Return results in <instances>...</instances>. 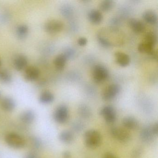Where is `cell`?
Returning a JSON list of instances; mask_svg holds the SVG:
<instances>
[{
    "label": "cell",
    "instance_id": "cell-7",
    "mask_svg": "<svg viewBox=\"0 0 158 158\" xmlns=\"http://www.w3.org/2000/svg\"><path fill=\"white\" fill-rule=\"evenodd\" d=\"M120 91L119 85L116 84L110 85L103 91L102 98L104 100L111 101L114 99L119 94Z\"/></svg>",
    "mask_w": 158,
    "mask_h": 158
},
{
    "label": "cell",
    "instance_id": "cell-22",
    "mask_svg": "<svg viewBox=\"0 0 158 158\" xmlns=\"http://www.w3.org/2000/svg\"><path fill=\"white\" fill-rule=\"evenodd\" d=\"M54 96L50 91H45L42 92L39 97V100L43 104H49L54 101Z\"/></svg>",
    "mask_w": 158,
    "mask_h": 158
},
{
    "label": "cell",
    "instance_id": "cell-9",
    "mask_svg": "<svg viewBox=\"0 0 158 158\" xmlns=\"http://www.w3.org/2000/svg\"><path fill=\"white\" fill-rule=\"evenodd\" d=\"M140 138L143 142L149 143L154 138V135L152 128V126L146 125L143 127L140 132Z\"/></svg>",
    "mask_w": 158,
    "mask_h": 158
},
{
    "label": "cell",
    "instance_id": "cell-36",
    "mask_svg": "<svg viewBox=\"0 0 158 158\" xmlns=\"http://www.w3.org/2000/svg\"><path fill=\"white\" fill-rule=\"evenodd\" d=\"M62 157L63 158H72V155L70 152L66 151L63 153Z\"/></svg>",
    "mask_w": 158,
    "mask_h": 158
},
{
    "label": "cell",
    "instance_id": "cell-19",
    "mask_svg": "<svg viewBox=\"0 0 158 158\" xmlns=\"http://www.w3.org/2000/svg\"><path fill=\"white\" fill-rule=\"evenodd\" d=\"M88 18L92 23L98 24L102 21V15L98 10H92L89 13Z\"/></svg>",
    "mask_w": 158,
    "mask_h": 158
},
{
    "label": "cell",
    "instance_id": "cell-31",
    "mask_svg": "<svg viewBox=\"0 0 158 158\" xmlns=\"http://www.w3.org/2000/svg\"><path fill=\"white\" fill-rule=\"evenodd\" d=\"M98 40L100 44L103 46V47L105 48H108V47H110L111 44L110 42L107 40L106 39L102 37H98Z\"/></svg>",
    "mask_w": 158,
    "mask_h": 158
},
{
    "label": "cell",
    "instance_id": "cell-12",
    "mask_svg": "<svg viewBox=\"0 0 158 158\" xmlns=\"http://www.w3.org/2000/svg\"><path fill=\"white\" fill-rule=\"evenodd\" d=\"M123 126L125 128L130 130H135L139 127V122L135 117L127 116L123 119L122 122Z\"/></svg>",
    "mask_w": 158,
    "mask_h": 158
},
{
    "label": "cell",
    "instance_id": "cell-25",
    "mask_svg": "<svg viewBox=\"0 0 158 158\" xmlns=\"http://www.w3.org/2000/svg\"><path fill=\"white\" fill-rule=\"evenodd\" d=\"M28 32V27L26 25L21 24L16 28V34L19 38L25 37Z\"/></svg>",
    "mask_w": 158,
    "mask_h": 158
},
{
    "label": "cell",
    "instance_id": "cell-14",
    "mask_svg": "<svg viewBox=\"0 0 158 158\" xmlns=\"http://www.w3.org/2000/svg\"><path fill=\"white\" fill-rule=\"evenodd\" d=\"M114 56L116 63L120 66L125 67L129 64L130 59L127 54L123 52H117Z\"/></svg>",
    "mask_w": 158,
    "mask_h": 158
},
{
    "label": "cell",
    "instance_id": "cell-34",
    "mask_svg": "<svg viewBox=\"0 0 158 158\" xmlns=\"http://www.w3.org/2000/svg\"><path fill=\"white\" fill-rule=\"evenodd\" d=\"M24 158H39L38 157V156L35 154V153H34V152H29V153H27V154H26L25 157Z\"/></svg>",
    "mask_w": 158,
    "mask_h": 158
},
{
    "label": "cell",
    "instance_id": "cell-24",
    "mask_svg": "<svg viewBox=\"0 0 158 158\" xmlns=\"http://www.w3.org/2000/svg\"><path fill=\"white\" fill-rule=\"evenodd\" d=\"M12 80V76L9 71L4 69L0 70V82L4 84H8Z\"/></svg>",
    "mask_w": 158,
    "mask_h": 158
},
{
    "label": "cell",
    "instance_id": "cell-28",
    "mask_svg": "<svg viewBox=\"0 0 158 158\" xmlns=\"http://www.w3.org/2000/svg\"><path fill=\"white\" fill-rule=\"evenodd\" d=\"M144 41L154 46L157 42V37L154 33L149 32L145 36Z\"/></svg>",
    "mask_w": 158,
    "mask_h": 158
},
{
    "label": "cell",
    "instance_id": "cell-13",
    "mask_svg": "<svg viewBox=\"0 0 158 158\" xmlns=\"http://www.w3.org/2000/svg\"><path fill=\"white\" fill-rule=\"evenodd\" d=\"M35 112L31 110H27L23 112L20 115V120L23 123L30 124L35 119Z\"/></svg>",
    "mask_w": 158,
    "mask_h": 158
},
{
    "label": "cell",
    "instance_id": "cell-1",
    "mask_svg": "<svg viewBox=\"0 0 158 158\" xmlns=\"http://www.w3.org/2000/svg\"><path fill=\"white\" fill-rule=\"evenodd\" d=\"M84 140L85 144L88 148H96L101 143V135L98 131L95 129H90L84 134Z\"/></svg>",
    "mask_w": 158,
    "mask_h": 158
},
{
    "label": "cell",
    "instance_id": "cell-37",
    "mask_svg": "<svg viewBox=\"0 0 158 158\" xmlns=\"http://www.w3.org/2000/svg\"><path fill=\"white\" fill-rule=\"evenodd\" d=\"M1 93H0V99H1Z\"/></svg>",
    "mask_w": 158,
    "mask_h": 158
},
{
    "label": "cell",
    "instance_id": "cell-11",
    "mask_svg": "<svg viewBox=\"0 0 158 158\" xmlns=\"http://www.w3.org/2000/svg\"><path fill=\"white\" fill-rule=\"evenodd\" d=\"M1 107L4 111H12L15 107V101L10 97H5L1 102Z\"/></svg>",
    "mask_w": 158,
    "mask_h": 158
},
{
    "label": "cell",
    "instance_id": "cell-3",
    "mask_svg": "<svg viewBox=\"0 0 158 158\" xmlns=\"http://www.w3.org/2000/svg\"><path fill=\"white\" fill-rule=\"evenodd\" d=\"M69 118V110L67 106L61 105L58 106L54 111L53 118L55 122L59 124L66 123Z\"/></svg>",
    "mask_w": 158,
    "mask_h": 158
},
{
    "label": "cell",
    "instance_id": "cell-21",
    "mask_svg": "<svg viewBox=\"0 0 158 158\" xmlns=\"http://www.w3.org/2000/svg\"><path fill=\"white\" fill-rule=\"evenodd\" d=\"M77 112L79 116L84 119H89L92 115V112L90 108L85 104H82L79 106Z\"/></svg>",
    "mask_w": 158,
    "mask_h": 158
},
{
    "label": "cell",
    "instance_id": "cell-23",
    "mask_svg": "<svg viewBox=\"0 0 158 158\" xmlns=\"http://www.w3.org/2000/svg\"><path fill=\"white\" fill-rule=\"evenodd\" d=\"M67 58L64 54H60L56 56L54 60V64L58 70H62L66 64Z\"/></svg>",
    "mask_w": 158,
    "mask_h": 158
},
{
    "label": "cell",
    "instance_id": "cell-30",
    "mask_svg": "<svg viewBox=\"0 0 158 158\" xmlns=\"http://www.w3.org/2000/svg\"><path fill=\"white\" fill-rule=\"evenodd\" d=\"M143 152V149L141 148H135L133 150L131 153L132 158H140Z\"/></svg>",
    "mask_w": 158,
    "mask_h": 158
},
{
    "label": "cell",
    "instance_id": "cell-8",
    "mask_svg": "<svg viewBox=\"0 0 158 158\" xmlns=\"http://www.w3.org/2000/svg\"><path fill=\"white\" fill-rule=\"evenodd\" d=\"M63 27L62 22L58 20H51L45 23L44 28L46 32L50 34H55L61 31Z\"/></svg>",
    "mask_w": 158,
    "mask_h": 158
},
{
    "label": "cell",
    "instance_id": "cell-16",
    "mask_svg": "<svg viewBox=\"0 0 158 158\" xmlns=\"http://www.w3.org/2000/svg\"><path fill=\"white\" fill-rule=\"evenodd\" d=\"M28 60L25 55H19L15 59L14 65L16 70L21 71L23 70L27 65Z\"/></svg>",
    "mask_w": 158,
    "mask_h": 158
},
{
    "label": "cell",
    "instance_id": "cell-32",
    "mask_svg": "<svg viewBox=\"0 0 158 158\" xmlns=\"http://www.w3.org/2000/svg\"><path fill=\"white\" fill-rule=\"evenodd\" d=\"M152 132L155 136H157L158 134V123L156 122L152 126Z\"/></svg>",
    "mask_w": 158,
    "mask_h": 158
},
{
    "label": "cell",
    "instance_id": "cell-15",
    "mask_svg": "<svg viewBox=\"0 0 158 158\" xmlns=\"http://www.w3.org/2000/svg\"><path fill=\"white\" fill-rule=\"evenodd\" d=\"M129 25L131 29L135 33H142L145 29L144 24L138 19H130L129 21Z\"/></svg>",
    "mask_w": 158,
    "mask_h": 158
},
{
    "label": "cell",
    "instance_id": "cell-38",
    "mask_svg": "<svg viewBox=\"0 0 158 158\" xmlns=\"http://www.w3.org/2000/svg\"><path fill=\"white\" fill-rule=\"evenodd\" d=\"M1 60H0V65H1Z\"/></svg>",
    "mask_w": 158,
    "mask_h": 158
},
{
    "label": "cell",
    "instance_id": "cell-26",
    "mask_svg": "<svg viewBox=\"0 0 158 158\" xmlns=\"http://www.w3.org/2000/svg\"><path fill=\"white\" fill-rule=\"evenodd\" d=\"M114 5V2L112 1L106 0L102 2L100 5L101 10L103 11H108L112 9Z\"/></svg>",
    "mask_w": 158,
    "mask_h": 158
},
{
    "label": "cell",
    "instance_id": "cell-35",
    "mask_svg": "<svg viewBox=\"0 0 158 158\" xmlns=\"http://www.w3.org/2000/svg\"><path fill=\"white\" fill-rule=\"evenodd\" d=\"M103 158H117L113 153L108 152L105 153L103 156Z\"/></svg>",
    "mask_w": 158,
    "mask_h": 158
},
{
    "label": "cell",
    "instance_id": "cell-4",
    "mask_svg": "<svg viewBox=\"0 0 158 158\" xmlns=\"http://www.w3.org/2000/svg\"><path fill=\"white\" fill-rule=\"evenodd\" d=\"M110 134L113 137L120 142H127L131 138V135L127 130L118 127H112Z\"/></svg>",
    "mask_w": 158,
    "mask_h": 158
},
{
    "label": "cell",
    "instance_id": "cell-2",
    "mask_svg": "<svg viewBox=\"0 0 158 158\" xmlns=\"http://www.w3.org/2000/svg\"><path fill=\"white\" fill-rule=\"evenodd\" d=\"M5 140L7 145L13 148H23L26 145V141L24 139L15 133H10L7 134L5 137Z\"/></svg>",
    "mask_w": 158,
    "mask_h": 158
},
{
    "label": "cell",
    "instance_id": "cell-27",
    "mask_svg": "<svg viewBox=\"0 0 158 158\" xmlns=\"http://www.w3.org/2000/svg\"><path fill=\"white\" fill-rule=\"evenodd\" d=\"M85 127L84 123L79 121H74L73 122L71 126L73 131L76 133H79L83 131V129L85 128Z\"/></svg>",
    "mask_w": 158,
    "mask_h": 158
},
{
    "label": "cell",
    "instance_id": "cell-18",
    "mask_svg": "<svg viewBox=\"0 0 158 158\" xmlns=\"http://www.w3.org/2000/svg\"><path fill=\"white\" fill-rule=\"evenodd\" d=\"M154 46L147 42L143 41L138 47V50L140 53L153 55L154 54Z\"/></svg>",
    "mask_w": 158,
    "mask_h": 158
},
{
    "label": "cell",
    "instance_id": "cell-10",
    "mask_svg": "<svg viewBox=\"0 0 158 158\" xmlns=\"http://www.w3.org/2000/svg\"><path fill=\"white\" fill-rule=\"evenodd\" d=\"M40 75V71L35 66H29L26 69L24 74L25 79L28 81H33L37 79Z\"/></svg>",
    "mask_w": 158,
    "mask_h": 158
},
{
    "label": "cell",
    "instance_id": "cell-20",
    "mask_svg": "<svg viewBox=\"0 0 158 158\" xmlns=\"http://www.w3.org/2000/svg\"><path fill=\"white\" fill-rule=\"evenodd\" d=\"M143 19L145 22L150 24L154 25L157 23V15L155 12L152 10H148L145 12L142 15Z\"/></svg>",
    "mask_w": 158,
    "mask_h": 158
},
{
    "label": "cell",
    "instance_id": "cell-5",
    "mask_svg": "<svg viewBox=\"0 0 158 158\" xmlns=\"http://www.w3.org/2000/svg\"><path fill=\"white\" fill-rule=\"evenodd\" d=\"M92 75L95 81L101 83L107 79L109 75V72L105 66L102 64H97L93 69Z\"/></svg>",
    "mask_w": 158,
    "mask_h": 158
},
{
    "label": "cell",
    "instance_id": "cell-6",
    "mask_svg": "<svg viewBox=\"0 0 158 158\" xmlns=\"http://www.w3.org/2000/svg\"><path fill=\"white\" fill-rule=\"evenodd\" d=\"M100 114L103 116L108 123H113L116 120V114L113 107L110 105L104 106L100 111Z\"/></svg>",
    "mask_w": 158,
    "mask_h": 158
},
{
    "label": "cell",
    "instance_id": "cell-33",
    "mask_svg": "<svg viewBox=\"0 0 158 158\" xmlns=\"http://www.w3.org/2000/svg\"><path fill=\"white\" fill-rule=\"evenodd\" d=\"M78 45L80 46H85L87 43V40L85 38H80L77 41Z\"/></svg>",
    "mask_w": 158,
    "mask_h": 158
},
{
    "label": "cell",
    "instance_id": "cell-17",
    "mask_svg": "<svg viewBox=\"0 0 158 158\" xmlns=\"http://www.w3.org/2000/svg\"><path fill=\"white\" fill-rule=\"evenodd\" d=\"M59 139L63 143L70 144L73 141L74 135L72 131L64 130L60 133L59 135Z\"/></svg>",
    "mask_w": 158,
    "mask_h": 158
},
{
    "label": "cell",
    "instance_id": "cell-29",
    "mask_svg": "<svg viewBox=\"0 0 158 158\" xmlns=\"http://www.w3.org/2000/svg\"><path fill=\"white\" fill-rule=\"evenodd\" d=\"M29 139L30 146L33 149L38 150L41 148L42 143L39 139L36 137H32Z\"/></svg>",
    "mask_w": 158,
    "mask_h": 158
}]
</instances>
